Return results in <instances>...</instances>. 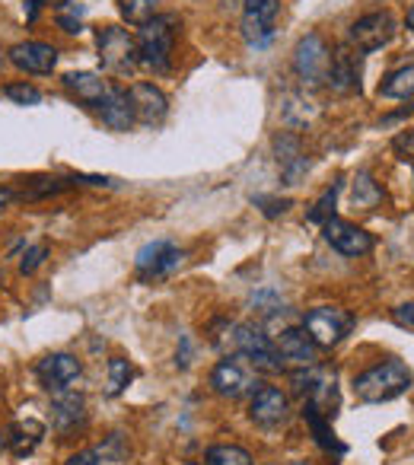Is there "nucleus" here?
I'll return each instance as SVG.
<instances>
[{"label": "nucleus", "mask_w": 414, "mask_h": 465, "mask_svg": "<svg viewBox=\"0 0 414 465\" xmlns=\"http://www.w3.org/2000/svg\"><path fill=\"white\" fill-rule=\"evenodd\" d=\"M96 48H99V61L109 74L115 77H128L141 58H137V39L122 26H105L96 33Z\"/></svg>", "instance_id": "obj_4"}, {"label": "nucleus", "mask_w": 414, "mask_h": 465, "mask_svg": "<svg viewBox=\"0 0 414 465\" xmlns=\"http://www.w3.org/2000/svg\"><path fill=\"white\" fill-rule=\"evenodd\" d=\"M331 93L338 96H348V93L360 90V54H354L350 48H338L331 54V67H329V80Z\"/></svg>", "instance_id": "obj_16"}, {"label": "nucleus", "mask_w": 414, "mask_h": 465, "mask_svg": "<svg viewBox=\"0 0 414 465\" xmlns=\"http://www.w3.org/2000/svg\"><path fill=\"white\" fill-rule=\"evenodd\" d=\"M380 96H386V99H411L414 96V61L401 64L399 71L386 74V80L380 84Z\"/></svg>", "instance_id": "obj_25"}, {"label": "nucleus", "mask_w": 414, "mask_h": 465, "mask_svg": "<svg viewBox=\"0 0 414 465\" xmlns=\"http://www.w3.org/2000/svg\"><path fill=\"white\" fill-rule=\"evenodd\" d=\"M185 252H182L175 242L169 240H156V242H147V246L137 252V278L141 281H163L182 265Z\"/></svg>", "instance_id": "obj_9"}, {"label": "nucleus", "mask_w": 414, "mask_h": 465, "mask_svg": "<svg viewBox=\"0 0 414 465\" xmlns=\"http://www.w3.org/2000/svg\"><path fill=\"white\" fill-rule=\"evenodd\" d=\"M214 341L221 348H230L236 357H242L252 370H261V373H281L284 370V357L278 354L271 335H265L259 325L227 322V331L214 335Z\"/></svg>", "instance_id": "obj_1"}, {"label": "nucleus", "mask_w": 414, "mask_h": 465, "mask_svg": "<svg viewBox=\"0 0 414 465\" xmlns=\"http://www.w3.org/2000/svg\"><path fill=\"white\" fill-rule=\"evenodd\" d=\"M303 418H306V424H310V430H312V437H316V443L322 446L325 452H335V456H344V443L335 437L329 414H325L322 408H316L312 401H303Z\"/></svg>", "instance_id": "obj_22"}, {"label": "nucleus", "mask_w": 414, "mask_h": 465, "mask_svg": "<svg viewBox=\"0 0 414 465\" xmlns=\"http://www.w3.org/2000/svg\"><path fill=\"white\" fill-rule=\"evenodd\" d=\"M255 204H268V207H261L265 217H278V213H284L287 207H291V201L287 198H255Z\"/></svg>", "instance_id": "obj_36"}, {"label": "nucleus", "mask_w": 414, "mask_h": 465, "mask_svg": "<svg viewBox=\"0 0 414 465\" xmlns=\"http://www.w3.org/2000/svg\"><path fill=\"white\" fill-rule=\"evenodd\" d=\"M297 465H306V462H297Z\"/></svg>", "instance_id": "obj_42"}, {"label": "nucleus", "mask_w": 414, "mask_h": 465, "mask_svg": "<svg viewBox=\"0 0 414 465\" xmlns=\"http://www.w3.org/2000/svg\"><path fill=\"white\" fill-rule=\"evenodd\" d=\"M0 61H4V54H0Z\"/></svg>", "instance_id": "obj_43"}, {"label": "nucleus", "mask_w": 414, "mask_h": 465, "mask_svg": "<svg viewBox=\"0 0 414 465\" xmlns=\"http://www.w3.org/2000/svg\"><path fill=\"white\" fill-rule=\"evenodd\" d=\"M4 93H7V99H14L16 105H39L42 103V93L35 90L33 84H10Z\"/></svg>", "instance_id": "obj_33"}, {"label": "nucleus", "mask_w": 414, "mask_h": 465, "mask_svg": "<svg viewBox=\"0 0 414 465\" xmlns=\"http://www.w3.org/2000/svg\"><path fill=\"white\" fill-rule=\"evenodd\" d=\"M7 54L10 64L26 74H52L54 64H58V52H54V45H45V42H20Z\"/></svg>", "instance_id": "obj_17"}, {"label": "nucleus", "mask_w": 414, "mask_h": 465, "mask_svg": "<svg viewBox=\"0 0 414 465\" xmlns=\"http://www.w3.org/2000/svg\"><path fill=\"white\" fill-rule=\"evenodd\" d=\"M204 465H255V462H252V452L242 450V446L221 443L204 452Z\"/></svg>", "instance_id": "obj_26"}, {"label": "nucleus", "mask_w": 414, "mask_h": 465, "mask_svg": "<svg viewBox=\"0 0 414 465\" xmlns=\"http://www.w3.org/2000/svg\"><path fill=\"white\" fill-rule=\"evenodd\" d=\"M99 112H103V122L109 124L112 131H128L131 124L137 122L128 90H122V86H112L109 96H105V103L99 105Z\"/></svg>", "instance_id": "obj_21"}, {"label": "nucleus", "mask_w": 414, "mask_h": 465, "mask_svg": "<svg viewBox=\"0 0 414 465\" xmlns=\"http://www.w3.org/2000/svg\"><path fill=\"white\" fill-rule=\"evenodd\" d=\"M322 236L335 252L348 255V259H360L373 249V236H370L363 226L350 223V220H341V217H331L322 223Z\"/></svg>", "instance_id": "obj_10"}, {"label": "nucleus", "mask_w": 414, "mask_h": 465, "mask_svg": "<svg viewBox=\"0 0 414 465\" xmlns=\"http://www.w3.org/2000/svg\"><path fill=\"white\" fill-rule=\"evenodd\" d=\"M335 201H338V185H331L329 192H325L322 198H319L316 204H312V211L306 213V220H310V223L322 226L325 220H331V213H335Z\"/></svg>", "instance_id": "obj_31"}, {"label": "nucleus", "mask_w": 414, "mask_h": 465, "mask_svg": "<svg viewBox=\"0 0 414 465\" xmlns=\"http://www.w3.org/2000/svg\"><path fill=\"white\" fill-rule=\"evenodd\" d=\"M64 90L71 93L77 103L99 109V105L105 103V96H109L112 84L99 77V74H93V71H74V74H67V77H64Z\"/></svg>", "instance_id": "obj_19"}, {"label": "nucleus", "mask_w": 414, "mask_h": 465, "mask_svg": "<svg viewBox=\"0 0 414 465\" xmlns=\"http://www.w3.org/2000/svg\"><path fill=\"white\" fill-rule=\"evenodd\" d=\"M255 373L242 363V357L230 354L223 361H217V367L211 370V389H214L221 399H242V395L255 392Z\"/></svg>", "instance_id": "obj_8"}, {"label": "nucleus", "mask_w": 414, "mask_h": 465, "mask_svg": "<svg viewBox=\"0 0 414 465\" xmlns=\"http://www.w3.org/2000/svg\"><path fill=\"white\" fill-rule=\"evenodd\" d=\"M408 29L414 33V4H411V10H408Z\"/></svg>", "instance_id": "obj_40"}, {"label": "nucleus", "mask_w": 414, "mask_h": 465, "mask_svg": "<svg viewBox=\"0 0 414 465\" xmlns=\"http://www.w3.org/2000/svg\"><path fill=\"white\" fill-rule=\"evenodd\" d=\"M64 465H99V456H96V450H84V452H74Z\"/></svg>", "instance_id": "obj_38"}, {"label": "nucleus", "mask_w": 414, "mask_h": 465, "mask_svg": "<svg viewBox=\"0 0 414 465\" xmlns=\"http://www.w3.org/2000/svg\"><path fill=\"white\" fill-rule=\"evenodd\" d=\"M274 153H278V166H281V173H284V179L291 182V185H297V179L306 173V166H310V160L303 156V147H300V137L291 134V131H281V134L274 137Z\"/></svg>", "instance_id": "obj_20"}, {"label": "nucleus", "mask_w": 414, "mask_h": 465, "mask_svg": "<svg viewBox=\"0 0 414 465\" xmlns=\"http://www.w3.org/2000/svg\"><path fill=\"white\" fill-rule=\"evenodd\" d=\"M131 376H134V367H131V361H124V357H112V361H109V382H105V392H109V395H122L124 389H128Z\"/></svg>", "instance_id": "obj_29"}, {"label": "nucleus", "mask_w": 414, "mask_h": 465, "mask_svg": "<svg viewBox=\"0 0 414 465\" xmlns=\"http://www.w3.org/2000/svg\"><path fill=\"white\" fill-rule=\"evenodd\" d=\"M179 35V16L175 14H156L141 26L137 39V58L147 71L166 74L172 67V45Z\"/></svg>", "instance_id": "obj_2"}, {"label": "nucleus", "mask_w": 414, "mask_h": 465, "mask_svg": "<svg viewBox=\"0 0 414 465\" xmlns=\"http://www.w3.org/2000/svg\"><path fill=\"white\" fill-rule=\"evenodd\" d=\"M77 185V179H58V175H35V179H26L23 192H16L14 198H26V201H35V198H48V194H61L67 188Z\"/></svg>", "instance_id": "obj_24"}, {"label": "nucleus", "mask_w": 414, "mask_h": 465, "mask_svg": "<svg viewBox=\"0 0 414 465\" xmlns=\"http://www.w3.org/2000/svg\"><path fill=\"white\" fill-rule=\"evenodd\" d=\"M392 39H395V16L389 10L367 14L350 26V42L357 45V52H380Z\"/></svg>", "instance_id": "obj_12"}, {"label": "nucleus", "mask_w": 414, "mask_h": 465, "mask_svg": "<svg viewBox=\"0 0 414 465\" xmlns=\"http://www.w3.org/2000/svg\"><path fill=\"white\" fill-rule=\"evenodd\" d=\"M392 150L401 156V160H414V131H401L392 141Z\"/></svg>", "instance_id": "obj_35"}, {"label": "nucleus", "mask_w": 414, "mask_h": 465, "mask_svg": "<svg viewBox=\"0 0 414 465\" xmlns=\"http://www.w3.org/2000/svg\"><path fill=\"white\" fill-rule=\"evenodd\" d=\"M4 443H7V437H4V433H0V452H4Z\"/></svg>", "instance_id": "obj_41"}, {"label": "nucleus", "mask_w": 414, "mask_h": 465, "mask_svg": "<svg viewBox=\"0 0 414 465\" xmlns=\"http://www.w3.org/2000/svg\"><path fill=\"white\" fill-rule=\"evenodd\" d=\"M354 325V316L341 306H316L303 316V331L312 338L316 348H335Z\"/></svg>", "instance_id": "obj_5"}, {"label": "nucleus", "mask_w": 414, "mask_h": 465, "mask_svg": "<svg viewBox=\"0 0 414 465\" xmlns=\"http://www.w3.org/2000/svg\"><path fill=\"white\" fill-rule=\"evenodd\" d=\"M45 259H48V246H42V242L33 249H26V255H23V262H20V274H35Z\"/></svg>", "instance_id": "obj_34"}, {"label": "nucleus", "mask_w": 414, "mask_h": 465, "mask_svg": "<svg viewBox=\"0 0 414 465\" xmlns=\"http://www.w3.org/2000/svg\"><path fill=\"white\" fill-rule=\"evenodd\" d=\"M163 0H118V7H122V16L134 26H143L150 16H156V7H160Z\"/></svg>", "instance_id": "obj_28"}, {"label": "nucleus", "mask_w": 414, "mask_h": 465, "mask_svg": "<svg viewBox=\"0 0 414 465\" xmlns=\"http://www.w3.org/2000/svg\"><path fill=\"white\" fill-rule=\"evenodd\" d=\"M331 67V48L325 45V39L319 33H310L306 39H300L297 52H293V71L306 86H319L329 80Z\"/></svg>", "instance_id": "obj_6"}, {"label": "nucleus", "mask_w": 414, "mask_h": 465, "mask_svg": "<svg viewBox=\"0 0 414 465\" xmlns=\"http://www.w3.org/2000/svg\"><path fill=\"white\" fill-rule=\"evenodd\" d=\"M271 341H274V348H278V354L284 357V363H293V367H316L319 348L312 344V338L306 335L303 329H297V325L281 329Z\"/></svg>", "instance_id": "obj_15"}, {"label": "nucleus", "mask_w": 414, "mask_h": 465, "mask_svg": "<svg viewBox=\"0 0 414 465\" xmlns=\"http://www.w3.org/2000/svg\"><path fill=\"white\" fill-rule=\"evenodd\" d=\"M52 427L61 440L74 437L86 427V399L74 389L67 392H54L52 399Z\"/></svg>", "instance_id": "obj_14"}, {"label": "nucleus", "mask_w": 414, "mask_h": 465, "mask_svg": "<svg viewBox=\"0 0 414 465\" xmlns=\"http://www.w3.org/2000/svg\"><path fill=\"white\" fill-rule=\"evenodd\" d=\"M10 201H14V192H10V188H0V211H4Z\"/></svg>", "instance_id": "obj_39"}, {"label": "nucleus", "mask_w": 414, "mask_h": 465, "mask_svg": "<svg viewBox=\"0 0 414 465\" xmlns=\"http://www.w3.org/2000/svg\"><path fill=\"white\" fill-rule=\"evenodd\" d=\"M80 373H84V367H80L77 357L67 354V351L48 354V357H42V361L35 363V376H39V382L52 395L54 392H67V389L80 380Z\"/></svg>", "instance_id": "obj_13"}, {"label": "nucleus", "mask_w": 414, "mask_h": 465, "mask_svg": "<svg viewBox=\"0 0 414 465\" xmlns=\"http://www.w3.org/2000/svg\"><path fill=\"white\" fill-rule=\"evenodd\" d=\"M128 452H131V446L124 433H109V437L96 446V456L103 459V462H124Z\"/></svg>", "instance_id": "obj_30"}, {"label": "nucleus", "mask_w": 414, "mask_h": 465, "mask_svg": "<svg viewBox=\"0 0 414 465\" xmlns=\"http://www.w3.org/2000/svg\"><path fill=\"white\" fill-rule=\"evenodd\" d=\"M392 316H395V322H399V325H408V329H414V303L395 306Z\"/></svg>", "instance_id": "obj_37"}, {"label": "nucleus", "mask_w": 414, "mask_h": 465, "mask_svg": "<svg viewBox=\"0 0 414 465\" xmlns=\"http://www.w3.org/2000/svg\"><path fill=\"white\" fill-rule=\"evenodd\" d=\"M131 105H134V115L141 118L143 124H160L169 112V99L160 86L153 84H134L128 90Z\"/></svg>", "instance_id": "obj_18"}, {"label": "nucleus", "mask_w": 414, "mask_h": 465, "mask_svg": "<svg viewBox=\"0 0 414 465\" xmlns=\"http://www.w3.org/2000/svg\"><path fill=\"white\" fill-rule=\"evenodd\" d=\"M281 0H246L242 10V39L252 48H265L278 33Z\"/></svg>", "instance_id": "obj_7"}, {"label": "nucleus", "mask_w": 414, "mask_h": 465, "mask_svg": "<svg viewBox=\"0 0 414 465\" xmlns=\"http://www.w3.org/2000/svg\"><path fill=\"white\" fill-rule=\"evenodd\" d=\"M42 437H45V424H39L35 418H26V420H16L14 427H10V450H14V456H29V452H35V446L42 443Z\"/></svg>", "instance_id": "obj_23"}, {"label": "nucleus", "mask_w": 414, "mask_h": 465, "mask_svg": "<svg viewBox=\"0 0 414 465\" xmlns=\"http://www.w3.org/2000/svg\"><path fill=\"white\" fill-rule=\"evenodd\" d=\"M414 376L408 370V363L401 361H382L376 367L363 370L360 376L354 380V395L367 405H382V401H392L399 395H405L411 389Z\"/></svg>", "instance_id": "obj_3"}, {"label": "nucleus", "mask_w": 414, "mask_h": 465, "mask_svg": "<svg viewBox=\"0 0 414 465\" xmlns=\"http://www.w3.org/2000/svg\"><path fill=\"white\" fill-rule=\"evenodd\" d=\"M80 16H84V4H74V0H67V4H61V7H58V23H61V29H64V33H80V29H84Z\"/></svg>", "instance_id": "obj_32"}, {"label": "nucleus", "mask_w": 414, "mask_h": 465, "mask_svg": "<svg viewBox=\"0 0 414 465\" xmlns=\"http://www.w3.org/2000/svg\"><path fill=\"white\" fill-rule=\"evenodd\" d=\"M249 418H252V424L265 427V430L287 424V418H291V399L278 386H259L252 392V401H249Z\"/></svg>", "instance_id": "obj_11"}, {"label": "nucleus", "mask_w": 414, "mask_h": 465, "mask_svg": "<svg viewBox=\"0 0 414 465\" xmlns=\"http://www.w3.org/2000/svg\"><path fill=\"white\" fill-rule=\"evenodd\" d=\"M350 201H354V207L370 211V207H376L382 201V188L376 185L370 173H357L354 175V188H350Z\"/></svg>", "instance_id": "obj_27"}]
</instances>
